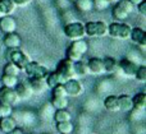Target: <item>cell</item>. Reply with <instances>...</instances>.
<instances>
[{"label": "cell", "mask_w": 146, "mask_h": 134, "mask_svg": "<svg viewBox=\"0 0 146 134\" xmlns=\"http://www.w3.org/2000/svg\"><path fill=\"white\" fill-rule=\"evenodd\" d=\"M132 27L126 22H113L108 24V36L115 40H128Z\"/></svg>", "instance_id": "1"}, {"label": "cell", "mask_w": 146, "mask_h": 134, "mask_svg": "<svg viewBox=\"0 0 146 134\" xmlns=\"http://www.w3.org/2000/svg\"><path fill=\"white\" fill-rule=\"evenodd\" d=\"M85 32L88 37H105L108 36V23L104 20H88L85 23Z\"/></svg>", "instance_id": "2"}, {"label": "cell", "mask_w": 146, "mask_h": 134, "mask_svg": "<svg viewBox=\"0 0 146 134\" xmlns=\"http://www.w3.org/2000/svg\"><path fill=\"white\" fill-rule=\"evenodd\" d=\"M63 32H64V36L71 41L81 40V38H85V36H86L85 24L81 22L67 23V24L63 27Z\"/></svg>", "instance_id": "3"}, {"label": "cell", "mask_w": 146, "mask_h": 134, "mask_svg": "<svg viewBox=\"0 0 146 134\" xmlns=\"http://www.w3.org/2000/svg\"><path fill=\"white\" fill-rule=\"evenodd\" d=\"M7 56H8V60L12 61L13 64H15L21 70H23V69L26 68V65L31 61L30 56H28L21 47L8 49V55Z\"/></svg>", "instance_id": "4"}, {"label": "cell", "mask_w": 146, "mask_h": 134, "mask_svg": "<svg viewBox=\"0 0 146 134\" xmlns=\"http://www.w3.org/2000/svg\"><path fill=\"white\" fill-rule=\"evenodd\" d=\"M22 72H25V74L28 78H45L50 70H49L48 66L44 65V64L31 60Z\"/></svg>", "instance_id": "5"}, {"label": "cell", "mask_w": 146, "mask_h": 134, "mask_svg": "<svg viewBox=\"0 0 146 134\" xmlns=\"http://www.w3.org/2000/svg\"><path fill=\"white\" fill-rule=\"evenodd\" d=\"M56 72L60 74V77L64 79V81H68L71 78H76V74H74V63L68 59H62L56 65Z\"/></svg>", "instance_id": "6"}, {"label": "cell", "mask_w": 146, "mask_h": 134, "mask_svg": "<svg viewBox=\"0 0 146 134\" xmlns=\"http://www.w3.org/2000/svg\"><path fill=\"white\" fill-rule=\"evenodd\" d=\"M67 97H78L83 93V86L78 78H71L63 84Z\"/></svg>", "instance_id": "7"}, {"label": "cell", "mask_w": 146, "mask_h": 134, "mask_svg": "<svg viewBox=\"0 0 146 134\" xmlns=\"http://www.w3.org/2000/svg\"><path fill=\"white\" fill-rule=\"evenodd\" d=\"M137 68H139V65L132 60H129L128 58H123L121 61H118V69H121L123 76L128 77V78H135Z\"/></svg>", "instance_id": "8"}, {"label": "cell", "mask_w": 146, "mask_h": 134, "mask_svg": "<svg viewBox=\"0 0 146 134\" xmlns=\"http://www.w3.org/2000/svg\"><path fill=\"white\" fill-rule=\"evenodd\" d=\"M19 101L14 88H8V87H0V102L8 104L10 106H14Z\"/></svg>", "instance_id": "9"}, {"label": "cell", "mask_w": 146, "mask_h": 134, "mask_svg": "<svg viewBox=\"0 0 146 134\" xmlns=\"http://www.w3.org/2000/svg\"><path fill=\"white\" fill-rule=\"evenodd\" d=\"M17 30V20L12 15H3L0 17V31L3 33H10L15 32Z\"/></svg>", "instance_id": "10"}, {"label": "cell", "mask_w": 146, "mask_h": 134, "mask_svg": "<svg viewBox=\"0 0 146 134\" xmlns=\"http://www.w3.org/2000/svg\"><path fill=\"white\" fill-rule=\"evenodd\" d=\"M129 38L132 40V42L136 43V45L140 46L141 49H144L146 46V32L142 27H133L132 28Z\"/></svg>", "instance_id": "11"}, {"label": "cell", "mask_w": 146, "mask_h": 134, "mask_svg": "<svg viewBox=\"0 0 146 134\" xmlns=\"http://www.w3.org/2000/svg\"><path fill=\"white\" fill-rule=\"evenodd\" d=\"M3 43L7 49H17L22 46V37L17 32L5 33L3 37Z\"/></svg>", "instance_id": "12"}, {"label": "cell", "mask_w": 146, "mask_h": 134, "mask_svg": "<svg viewBox=\"0 0 146 134\" xmlns=\"http://www.w3.org/2000/svg\"><path fill=\"white\" fill-rule=\"evenodd\" d=\"M87 68L88 74H94V76H101L105 73L103 64V59L100 58H91L87 60Z\"/></svg>", "instance_id": "13"}, {"label": "cell", "mask_w": 146, "mask_h": 134, "mask_svg": "<svg viewBox=\"0 0 146 134\" xmlns=\"http://www.w3.org/2000/svg\"><path fill=\"white\" fill-rule=\"evenodd\" d=\"M28 83H30L32 95H42L48 89L45 78H28Z\"/></svg>", "instance_id": "14"}, {"label": "cell", "mask_w": 146, "mask_h": 134, "mask_svg": "<svg viewBox=\"0 0 146 134\" xmlns=\"http://www.w3.org/2000/svg\"><path fill=\"white\" fill-rule=\"evenodd\" d=\"M14 91L17 93L18 99L19 100H28L32 96V91H31V87L28 81H23V82H18V84L14 87Z\"/></svg>", "instance_id": "15"}, {"label": "cell", "mask_w": 146, "mask_h": 134, "mask_svg": "<svg viewBox=\"0 0 146 134\" xmlns=\"http://www.w3.org/2000/svg\"><path fill=\"white\" fill-rule=\"evenodd\" d=\"M68 49L73 53L78 54L80 56H85V54L88 51V43L87 41H85V38H81V40H74L72 41V43L68 46Z\"/></svg>", "instance_id": "16"}, {"label": "cell", "mask_w": 146, "mask_h": 134, "mask_svg": "<svg viewBox=\"0 0 146 134\" xmlns=\"http://www.w3.org/2000/svg\"><path fill=\"white\" fill-rule=\"evenodd\" d=\"M45 81H46V84H48V88H53V87L58 86V84H64L66 81L60 77V74L58 73L56 70L54 72H49L48 76L45 77Z\"/></svg>", "instance_id": "17"}, {"label": "cell", "mask_w": 146, "mask_h": 134, "mask_svg": "<svg viewBox=\"0 0 146 134\" xmlns=\"http://www.w3.org/2000/svg\"><path fill=\"white\" fill-rule=\"evenodd\" d=\"M14 128H17V122L14 118L7 116V118H0V132L3 133H9L12 132Z\"/></svg>", "instance_id": "18"}, {"label": "cell", "mask_w": 146, "mask_h": 134, "mask_svg": "<svg viewBox=\"0 0 146 134\" xmlns=\"http://www.w3.org/2000/svg\"><path fill=\"white\" fill-rule=\"evenodd\" d=\"M118 102H119V111L128 112L133 109L132 97L129 95H121V96H118Z\"/></svg>", "instance_id": "19"}, {"label": "cell", "mask_w": 146, "mask_h": 134, "mask_svg": "<svg viewBox=\"0 0 146 134\" xmlns=\"http://www.w3.org/2000/svg\"><path fill=\"white\" fill-rule=\"evenodd\" d=\"M104 107L110 112H117L119 111V102H118V96L115 95H110V96L105 97L104 100Z\"/></svg>", "instance_id": "20"}, {"label": "cell", "mask_w": 146, "mask_h": 134, "mask_svg": "<svg viewBox=\"0 0 146 134\" xmlns=\"http://www.w3.org/2000/svg\"><path fill=\"white\" fill-rule=\"evenodd\" d=\"M128 15L129 14L118 4V3L114 4L113 9H111V17L114 18V20H117V22H124V20L128 18Z\"/></svg>", "instance_id": "21"}, {"label": "cell", "mask_w": 146, "mask_h": 134, "mask_svg": "<svg viewBox=\"0 0 146 134\" xmlns=\"http://www.w3.org/2000/svg\"><path fill=\"white\" fill-rule=\"evenodd\" d=\"M17 7L13 0H0V12L1 15H12L15 12Z\"/></svg>", "instance_id": "22"}, {"label": "cell", "mask_w": 146, "mask_h": 134, "mask_svg": "<svg viewBox=\"0 0 146 134\" xmlns=\"http://www.w3.org/2000/svg\"><path fill=\"white\" fill-rule=\"evenodd\" d=\"M74 74L76 78H81V77H86L88 74V68H87V61L83 59L76 61L74 63Z\"/></svg>", "instance_id": "23"}, {"label": "cell", "mask_w": 146, "mask_h": 134, "mask_svg": "<svg viewBox=\"0 0 146 134\" xmlns=\"http://www.w3.org/2000/svg\"><path fill=\"white\" fill-rule=\"evenodd\" d=\"M132 102H133V109L137 110H145L146 107V93L145 92H139L132 97Z\"/></svg>", "instance_id": "24"}, {"label": "cell", "mask_w": 146, "mask_h": 134, "mask_svg": "<svg viewBox=\"0 0 146 134\" xmlns=\"http://www.w3.org/2000/svg\"><path fill=\"white\" fill-rule=\"evenodd\" d=\"M53 118L55 120V123H63V122H71L72 115L67 109H59L55 110Z\"/></svg>", "instance_id": "25"}, {"label": "cell", "mask_w": 146, "mask_h": 134, "mask_svg": "<svg viewBox=\"0 0 146 134\" xmlns=\"http://www.w3.org/2000/svg\"><path fill=\"white\" fill-rule=\"evenodd\" d=\"M103 64H104V69L105 73H114L118 69V61L111 56H105L103 59Z\"/></svg>", "instance_id": "26"}, {"label": "cell", "mask_w": 146, "mask_h": 134, "mask_svg": "<svg viewBox=\"0 0 146 134\" xmlns=\"http://www.w3.org/2000/svg\"><path fill=\"white\" fill-rule=\"evenodd\" d=\"M74 5L81 13H90L94 10L92 0H76Z\"/></svg>", "instance_id": "27"}, {"label": "cell", "mask_w": 146, "mask_h": 134, "mask_svg": "<svg viewBox=\"0 0 146 134\" xmlns=\"http://www.w3.org/2000/svg\"><path fill=\"white\" fill-rule=\"evenodd\" d=\"M3 87H8V88H14L19 82V78L15 76H8V74H1L0 77Z\"/></svg>", "instance_id": "28"}, {"label": "cell", "mask_w": 146, "mask_h": 134, "mask_svg": "<svg viewBox=\"0 0 146 134\" xmlns=\"http://www.w3.org/2000/svg\"><path fill=\"white\" fill-rule=\"evenodd\" d=\"M50 105L54 107L55 110L59 109H67L69 105L68 97H51V102Z\"/></svg>", "instance_id": "29"}, {"label": "cell", "mask_w": 146, "mask_h": 134, "mask_svg": "<svg viewBox=\"0 0 146 134\" xmlns=\"http://www.w3.org/2000/svg\"><path fill=\"white\" fill-rule=\"evenodd\" d=\"M21 72H22V70H21V69L18 68L15 64H13L12 61H8V63L4 65V68H3V74H8V76L18 77Z\"/></svg>", "instance_id": "30"}, {"label": "cell", "mask_w": 146, "mask_h": 134, "mask_svg": "<svg viewBox=\"0 0 146 134\" xmlns=\"http://www.w3.org/2000/svg\"><path fill=\"white\" fill-rule=\"evenodd\" d=\"M56 130L60 134H71L73 132V124L71 122L56 123Z\"/></svg>", "instance_id": "31"}, {"label": "cell", "mask_w": 146, "mask_h": 134, "mask_svg": "<svg viewBox=\"0 0 146 134\" xmlns=\"http://www.w3.org/2000/svg\"><path fill=\"white\" fill-rule=\"evenodd\" d=\"M92 4H94V9L95 10L103 12V10H105L109 8L110 1H109V0H92Z\"/></svg>", "instance_id": "32"}, {"label": "cell", "mask_w": 146, "mask_h": 134, "mask_svg": "<svg viewBox=\"0 0 146 134\" xmlns=\"http://www.w3.org/2000/svg\"><path fill=\"white\" fill-rule=\"evenodd\" d=\"M13 114V106L4 102H0V118H7V116H12Z\"/></svg>", "instance_id": "33"}, {"label": "cell", "mask_w": 146, "mask_h": 134, "mask_svg": "<svg viewBox=\"0 0 146 134\" xmlns=\"http://www.w3.org/2000/svg\"><path fill=\"white\" fill-rule=\"evenodd\" d=\"M51 97H67L63 84H58V86L51 88Z\"/></svg>", "instance_id": "34"}, {"label": "cell", "mask_w": 146, "mask_h": 134, "mask_svg": "<svg viewBox=\"0 0 146 134\" xmlns=\"http://www.w3.org/2000/svg\"><path fill=\"white\" fill-rule=\"evenodd\" d=\"M135 78L139 82H141V83H145L146 82V66L145 65H139L136 74H135Z\"/></svg>", "instance_id": "35"}, {"label": "cell", "mask_w": 146, "mask_h": 134, "mask_svg": "<svg viewBox=\"0 0 146 134\" xmlns=\"http://www.w3.org/2000/svg\"><path fill=\"white\" fill-rule=\"evenodd\" d=\"M118 4L121 5V7L123 8V9L126 10L127 13H128V14H131V13L133 12V9H135V5H133V4H131V3H129L128 0H119Z\"/></svg>", "instance_id": "36"}, {"label": "cell", "mask_w": 146, "mask_h": 134, "mask_svg": "<svg viewBox=\"0 0 146 134\" xmlns=\"http://www.w3.org/2000/svg\"><path fill=\"white\" fill-rule=\"evenodd\" d=\"M137 8V12H139V14L144 15V17H146V0H142L140 4L136 5Z\"/></svg>", "instance_id": "37"}, {"label": "cell", "mask_w": 146, "mask_h": 134, "mask_svg": "<svg viewBox=\"0 0 146 134\" xmlns=\"http://www.w3.org/2000/svg\"><path fill=\"white\" fill-rule=\"evenodd\" d=\"M31 1H32V0H13L15 7H21V8L27 7L28 4H31Z\"/></svg>", "instance_id": "38"}, {"label": "cell", "mask_w": 146, "mask_h": 134, "mask_svg": "<svg viewBox=\"0 0 146 134\" xmlns=\"http://www.w3.org/2000/svg\"><path fill=\"white\" fill-rule=\"evenodd\" d=\"M8 134H25V133H23V130L21 128H14L12 132H9Z\"/></svg>", "instance_id": "39"}, {"label": "cell", "mask_w": 146, "mask_h": 134, "mask_svg": "<svg viewBox=\"0 0 146 134\" xmlns=\"http://www.w3.org/2000/svg\"><path fill=\"white\" fill-rule=\"evenodd\" d=\"M128 1H129V3H131V4H133V5H135V7H136V5H137V4H140V3H141V1H142V0H128Z\"/></svg>", "instance_id": "40"}, {"label": "cell", "mask_w": 146, "mask_h": 134, "mask_svg": "<svg viewBox=\"0 0 146 134\" xmlns=\"http://www.w3.org/2000/svg\"><path fill=\"white\" fill-rule=\"evenodd\" d=\"M109 1H110V4H111V3H114V4H115V3H118L119 0H109Z\"/></svg>", "instance_id": "41"}, {"label": "cell", "mask_w": 146, "mask_h": 134, "mask_svg": "<svg viewBox=\"0 0 146 134\" xmlns=\"http://www.w3.org/2000/svg\"><path fill=\"white\" fill-rule=\"evenodd\" d=\"M68 1H71V3H74V1H76V0H68Z\"/></svg>", "instance_id": "42"}, {"label": "cell", "mask_w": 146, "mask_h": 134, "mask_svg": "<svg viewBox=\"0 0 146 134\" xmlns=\"http://www.w3.org/2000/svg\"><path fill=\"white\" fill-rule=\"evenodd\" d=\"M0 17H3V15H1V12H0Z\"/></svg>", "instance_id": "43"}, {"label": "cell", "mask_w": 146, "mask_h": 134, "mask_svg": "<svg viewBox=\"0 0 146 134\" xmlns=\"http://www.w3.org/2000/svg\"><path fill=\"white\" fill-rule=\"evenodd\" d=\"M42 134H48V133H42Z\"/></svg>", "instance_id": "44"}, {"label": "cell", "mask_w": 146, "mask_h": 134, "mask_svg": "<svg viewBox=\"0 0 146 134\" xmlns=\"http://www.w3.org/2000/svg\"><path fill=\"white\" fill-rule=\"evenodd\" d=\"M30 134H33V133H30Z\"/></svg>", "instance_id": "45"}]
</instances>
